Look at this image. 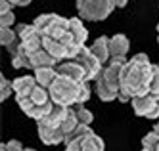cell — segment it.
<instances>
[{"instance_id":"obj_14","label":"cell","mask_w":159,"mask_h":151,"mask_svg":"<svg viewBox=\"0 0 159 151\" xmlns=\"http://www.w3.org/2000/svg\"><path fill=\"white\" fill-rule=\"evenodd\" d=\"M69 33H71V37H73V42L84 46V42L88 38V31H86V27L83 25V21L79 19V17H71L69 19Z\"/></svg>"},{"instance_id":"obj_21","label":"cell","mask_w":159,"mask_h":151,"mask_svg":"<svg viewBox=\"0 0 159 151\" xmlns=\"http://www.w3.org/2000/svg\"><path fill=\"white\" fill-rule=\"evenodd\" d=\"M159 147V136L152 130L142 138V151H157Z\"/></svg>"},{"instance_id":"obj_24","label":"cell","mask_w":159,"mask_h":151,"mask_svg":"<svg viewBox=\"0 0 159 151\" xmlns=\"http://www.w3.org/2000/svg\"><path fill=\"white\" fill-rule=\"evenodd\" d=\"M0 84H2V96H0V98H2V101H4V100H8V96H10V94H14V84L10 82L6 77H2Z\"/></svg>"},{"instance_id":"obj_18","label":"cell","mask_w":159,"mask_h":151,"mask_svg":"<svg viewBox=\"0 0 159 151\" xmlns=\"http://www.w3.org/2000/svg\"><path fill=\"white\" fill-rule=\"evenodd\" d=\"M77 126H79V119H77V115H75L73 107H69V111H67L65 119H63V122H61V130H63L65 138L69 136V134H73V132L77 130Z\"/></svg>"},{"instance_id":"obj_30","label":"cell","mask_w":159,"mask_h":151,"mask_svg":"<svg viewBox=\"0 0 159 151\" xmlns=\"http://www.w3.org/2000/svg\"><path fill=\"white\" fill-rule=\"evenodd\" d=\"M153 132H155V134H157V136H159V122H157V124H155V126H153Z\"/></svg>"},{"instance_id":"obj_6","label":"cell","mask_w":159,"mask_h":151,"mask_svg":"<svg viewBox=\"0 0 159 151\" xmlns=\"http://www.w3.org/2000/svg\"><path fill=\"white\" fill-rule=\"evenodd\" d=\"M37 130H39L40 142L46 145H58V144L65 142V134L61 130V126H52L42 121H37Z\"/></svg>"},{"instance_id":"obj_27","label":"cell","mask_w":159,"mask_h":151,"mask_svg":"<svg viewBox=\"0 0 159 151\" xmlns=\"http://www.w3.org/2000/svg\"><path fill=\"white\" fill-rule=\"evenodd\" d=\"M12 8H14V4L10 2V0H0V11H2V14L4 11H10Z\"/></svg>"},{"instance_id":"obj_8","label":"cell","mask_w":159,"mask_h":151,"mask_svg":"<svg viewBox=\"0 0 159 151\" xmlns=\"http://www.w3.org/2000/svg\"><path fill=\"white\" fill-rule=\"evenodd\" d=\"M130 42L125 34H113L109 38V52H111V60H125L129 54ZM109 60V61H111Z\"/></svg>"},{"instance_id":"obj_4","label":"cell","mask_w":159,"mask_h":151,"mask_svg":"<svg viewBox=\"0 0 159 151\" xmlns=\"http://www.w3.org/2000/svg\"><path fill=\"white\" fill-rule=\"evenodd\" d=\"M130 103H132V109L138 117H146V119H157L159 117V98H155L152 94L134 96Z\"/></svg>"},{"instance_id":"obj_13","label":"cell","mask_w":159,"mask_h":151,"mask_svg":"<svg viewBox=\"0 0 159 151\" xmlns=\"http://www.w3.org/2000/svg\"><path fill=\"white\" fill-rule=\"evenodd\" d=\"M58 69L56 67H42V69H37L35 71V78H37V82L44 88H48L56 82V78H58Z\"/></svg>"},{"instance_id":"obj_20","label":"cell","mask_w":159,"mask_h":151,"mask_svg":"<svg viewBox=\"0 0 159 151\" xmlns=\"http://www.w3.org/2000/svg\"><path fill=\"white\" fill-rule=\"evenodd\" d=\"M71 107H73V111H75V115H77L79 122H83V124H92L94 115L84 107V103H75V105H71Z\"/></svg>"},{"instance_id":"obj_3","label":"cell","mask_w":159,"mask_h":151,"mask_svg":"<svg viewBox=\"0 0 159 151\" xmlns=\"http://www.w3.org/2000/svg\"><path fill=\"white\" fill-rule=\"evenodd\" d=\"M113 0H77L79 17L88 21H102L106 19L113 10H115Z\"/></svg>"},{"instance_id":"obj_10","label":"cell","mask_w":159,"mask_h":151,"mask_svg":"<svg viewBox=\"0 0 159 151\" xmlns=\"http://www.w3.org/2000/svg\"><path fill=\"white\" fill-rule=\"evenodd\" d=\"M58 63H60V60H56L46 48H40L35 54H31V69L33 71L42 69V67H58Z\"/></svg>"},{"instance_id":"obj_1","label":"cell","mask_w":159,"mask_h":151,"mask_svg":"<svg viewBox=\"0 0 159 151\" xmlns=\"http://www.w3.org/2000/svg\"><path fill=\"white\" fill-rule=\"evenodd\" d=\"M153 75V65L146 54H136L125 63L121 73V86L117 100L121 103L132 101L134 96L150 94V80Z\"/></svg>"},{"instance_id":"obj_32","label":"cell","mask_w":159,"mask_h":151,"mask_svg":"<svg viewBox=\"0 0 159 151\" xmlns=\"http://www.w3.org/2000/svg\"><path fill=\"white\" fill-rule=\"evenodd\" d=\"M25 151H37V149H25Z\"/></svg>"},{"instance_id":"obj_28","label":"cell","mask_w":159,"mask_h":151,"mask_svg":"<svg viewBox=\"0 0 159 151\" xmlns=\"http://www.w3.org/2000/svg\"><path fill=\"white\" fill-rule=\"evenodd\" d=\"M14 6H27V4H31L33 0H10Z\"/></svg>"},{"instance_id":"obj_35","label":"cell","mask_w":159,"mask_h":151,"mask_svg":"<svg viewBox=\"0 0 159 151\" xmlns=\"http://www.w3.org/2000/svg\"><path fill=\"white\" fill-rule=\"evenodd\" d=\"M157 65H159V63H157Z\"/></svg>"},{"instance_id":"obj_19","label":"cell","mask_w":159,"mask_h":151,"mask_svg":"<svg viewBox=\"0 0 159 151\" xmlns=\"http://www.w3.org/2000/svg\"><path fill=\"white\" fill-rule=\"evenodd\" d=\"M19 40L17 37V31L12 29V27H2V31H0V44L4 46V48H10L12 44H16Z\"/></svg>"},{"instance_id":"obj_5","label":"cell","mask_w":159,"mask_h":151,"mask_svg":"<svg viewBox=\"0 0 159 151\" xmlns=\"http://www.w3.org/2000/svg\"><path fill=\"white\" fill-rule=\"evenodd\" d=\"M75 61H79L83 67H84V71H86V80H96L102 73V69H104V63H102L98 57L92 54V50L86 48V46H83L81 52L77 54L75 57Z\"/></svg>"},{"instance_id":"obj_31","label":"cell","mask_w":159,"mask_h":151,"mask_svg":"<svg viewBox=\"0 0 159 151\" xmlns=\"http://www.w3.org/2000/svg\"><path fill=\"white\" fill-rule=\"evenodd\" d=\"M157 40H159V23H157Z\"/></svg>"},{"instance_id":"obj_7","label":"cell","mask_w":159,"mask_h":151,"mask_svg":"<svg viewBox=\"0 0 159 151\" xmlns=\"http://www.w3.org/2000/svg\"><path fill=\"white\" fill-rule=\"evenodd\" d=\"M58 73L60 75H65V77H69L73 80H77V82H83V80H86V71H84V67L75 61V60H65L63 63H58Z\"/></svg>"},{"instance_id":"obj_16","label":"cell","mask_w":159,"mask_h":151,"mask_svg":"<svg viewBox=\"0 0 159 151\" xmlns=\"http://www.w3.org/2000/svg\"><path fill=\"white\" fill-rule=\"evenodd\" d=\"M58 17H60L58 14H42L35 19V27L40 31V34H48L50 29L54 27V23L58 21Z\"/></svg>"},{"instance_id":"obj_29","label":"cell","mask_w":159,"mask_h":151,"mask_svg":"<svg viewBox=\"0 0 159 151\" xmlns=\"http://www.w3.org/2000/svg\"><path fill=\"white\" fill-rule=\"evenodd\" d=\"M113 2H115V6H117V8H125L129 0H113Z\"/></svg>"},{"instance_id":"obj_12","label":"cell","mask_w":159,"mask_h":151,"mask_svg":"<svg viewBox=\"0 0 159 151\" xmlns=\"http://www.w3.org/2000/svg\"><path fill=\"white\" fill-rule=\"evenodd\" d=\"M90 50H92V54H94L104 65L109 63V60H111V52H109V37H98V38L92 42V46H90Z\"/></svg>"},{"instance_id":"obj_34","label":"cell","mask_w":159,"mask_h":151,"mask_svg":"<svg viewBox=\"0 0 159 151\" xmlns=\"http://www.w3.org/2000/svg\"><path fill=\"white\" fill-rule=\"evenodd\" d=\"M157 151H159V147H157Z\"/></svg>"},{"instance_id":"obj_33","label":"cell","mask_w":159,"mask_h":151,"mask_svg":"<svg viewBox=\"0 0 159 151\" xmlns=\"http://www.w3.org/2000/svg\"><path fill=\"white\" fill-rule=\"evenodd\" d=\"M0 151H6V149H4V147H2V149H0Z\"/></svg>"},{"instance_id":"obj_17","label":"cell","mask_w":159,"mask_h":151,"mask_svg":"<svg viewBox=\"0 0 159 151\" xmlns=\"http://www.w3.org/2000/svg\"><path fill=\"white\" fill-rule=\"evenodd\" d=\"M12 65H14L16 69H21V67L31 69V56L27 54V50H25L21 44H19V48L12 54Z\"/></svg>"},{"instance_id":"obj_11","label":"cell","mask_w":159,"mask_h":151,"mask_svg":"<svg viewBox=\"0 0 159 151\" xmlns=\"http://www.w3.org/2000/svg\"><path fill=\"white\" fill-rule=\"evenodd\" d=\"M75 140V138H73ZM77 140L81 142V151H104L106 149V144H104V140L98 136V134H94L92 130L90 132H86V134H83V136H77ZM71 142V140H69ZM67 144V142H65Z\"/></svg>"},{"instance_id":"obj_22","label":"cell","mask_w":159,"mask_h":151,"mask_svg":"<svg viewBox=\"0 0 159 151\" xmlns=\"http://www.w3.org/2000/svg\"><path fill=\"white\" fill-rule=\"evenodd\" d=\"M150 94L159 98V65H153V75L150 80Z\"/></svg>"},{"instance_id":"obj_26","label":"cell","mask_w":159,"mask_h":151,"mask_svg":"<svg viewBox=\"0 0 159 151\" xmlns=\"http://www.w3.org/2000/svg\"><path fill=\"white\" fill-rule=\"evenodd\" d=\"M2 147H4L6 151H25V147L21 145L17 140H8V142L2 145Z\"/></svg>"},{"instance_id":"obj_15","label":"cell","mask_w":159,"mask_h":151,"mask_svg":"<svg viewBox=\"0 0 159 151\" xmlns=\"http://www.w3.org/2000/svg\"><path fill=\"white\" fill-rule=\"evenodd\" d=\"M96 94L102 101H113V100H117L119 96V90L115 88H111L107 82H104V80H96Z\"/></svg>"},{"instance_id":"obj_2","label":"cell","mask_w":159,"mask_h":151,"mask_svg":"<svg viewBox=\"0 0 159 151\" xmlns=\"http://www.w3.org/2000/svg\"><path fill=\"white\" fill-rule=\"evenodd\" d=\"M79 90H81V82H77V80L65 77V75H58L56 82L50 86V98L54 103L71 107L77 103Z\"/></svg>"},{"instance_id":"obj_25","label":"cell","mask_w":159,"mask_h":151,"mask_svg":"<svg viewBox=\"0 0 159 151\" xmlns=\"http://www.w3.org/2000/svg\"><path fill=\"white\" fill-rule=\"evenodd\" d=\"M14 10H10V11H4L2 14V19H0V23H2V27H12L14 25Z\"/></svg>"},{"instance_id":"obj_9","label":"cell","mask_w":159,"mask_h":151,"mask_svg":"<svg viewBox=\"0 0 159 151\" xmlns=\"http://www.w3.org/2000/svg\"><path fill=\"white\" fill-rule=\"evenodd\" d=\"M14 94H16V100H21V98H27L33 94V90H35V86L39 84L35 75H25V77H19L14 80Z\"/></svg>"},{"instance_id":"obj_23","label":"cell","mask_w":159,"mask_h":151,"mask_svg":"<svg viewBox=\"0 0 159 151\" xmlns=\"http://www.w3.org/2000/svg\"><path fill=\"white\" fill-rule=\"evenodd\" d=\"M88 80H83L81 82V90H79V96H77V103H84L90 100V88H88Z\"/></svg>"}]
</instances>
